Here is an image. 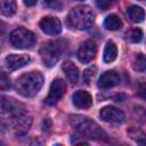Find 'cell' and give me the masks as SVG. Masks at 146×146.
<instances>
[{
	"instance_id": "1",
	"label": "cell",
	"mask_w": 146,
	"mask_h": 146,
	"mask_svg": "<svg viewBox=\"0 0 146 146\" xmlns=\"http://www.w3.org/2000/svg\"><path fill=\"white\" fill-rule=\"evenodd\" d=\"M43 84V76L38 71H32L22 74L16 79L15 89L23 97L35 96Z\"/></svg>"
},
{
	"instance_id": "2",
	"label": "cell",
	"mask_w": 146,
	"mask_h": 146,
	"mask_svg": "<svg viewBox=\"0 0 146 146\" xmlns=\"http://www.w3.org/2000/svg\"><path fill=\"white\" fill-rule=\"evenodd\" d=\"M70 123L71 125L81 135L88 138L94 139H106L105 131L91 119L82 115H71L70 116Z\"/></svg>"
},
{
	"instance_id": "3",
	"label": "cell",
	"mask_w": 146,
	"mask_h": 146,
	"mask_svg": "<svg viewBox=\"0 0 146 146\" xmlns=\"http://www.w3.org/2000/svg\"><path fill=\"white\" fill-rule=\"evenodd\" d=\"M95 21V14L88 6H79L73 8L67 16L70 26L78 30L89 29Z\"/></svg>"
},
{
	"instance_id": "4",
	"label": "cell",
	"mask_w": 146,
	"mask_h": 146,
	"mask_svg": "<svg viewBox=\"0 0 146 146\" xmlns=\"http://www.w3.org/2000/svg\"><path fill=\"white\" fill-rule=\"evenodd\" d=\"M66 42L62 40L57 41H48L42 44L40 49V55L43 64L48 67H52L62 56V54L65 51Z\"/></svg>"
},
{
	"instance_id": "5",
	"label": "cell",
	"mask_w": 146,
	"mask_h": 146,
	"mask_svg": "<svg viewBox=\"0 0 146 146\" xmlns=\"http://www.w3.org/2000/svg\"><path fill=\"white\" fill-rule=\"evenodd\" d=\"M9 40L13 47L17 49H29L34 46L35 35L24 27H18L10 33Z\"/></svg>"
},
{
	"instance_id": "6",
	"label": "cell",
	"mask_w": 146,
	"mask_h": 146,
	"mask_svg": "<svg viewBox=\"0 0 146 146\" xmlns=\"http://www.w3.org/2000/svg\"><path fill=\"white\" fill-rule=\"evenodd\" d=\"M1 110L2 113H7L8 115H10V120L27 115V112L25 110V107L18 103L17 100H15L14 98H9V97H1Z\"/></svg>"
},
{
	"instance_id": "7",
	"label": "cell",
	"mask_w": 146,
	"mask_h": 146,
	"mask_svg": "<svg viewBox=\"0 0 146 146\" xmlns=\"http://www.w3.org/2000/svg\"><path fill=\"white\" fill-rule=\"evenodd\" d=\"M66 91V84L64 80L62 79H55L49 88L48 96L44 99V103L47 105H55L64 95Z\"/></svg>"
},
{
	"instance_id": "8",
	"label": "cell",
	"mask_w": 146,
	"mask_h": 146,
	"mask_svg": "<svg viewBox=\"0 0 146 146\" xmlns=\"http://www.w3.org/2000/svg\"><path fill=\"white\" fill-rule=\"evenodd\" d=\"M96 54H97L96 43L92 40H87L80 46L76 56L81 63L87 64V63H90L96 57Z\"/></svg>"
},
{
	"instance_id": "9",
	"label": "cell",
	"mask_w": 146,
	"mask_h": 146,
	"mask_svg": "<svg viewBox=\"0 0 146 146\" xmlns=\"http://www.w3.org/2000/svg\"><path fill=\"white\" fill-rule=\"evenodd\" d=\"M99 115L105 122L110 123H122L124 121V113L114 106L103 107L99 112Z\"/></svg>"
},
{
	"instance_id": "10",
	"label": "cell",
	"mask_w": 146,
	"mask_h": 146,
	"mask_svg": "<svg viewBox=\"0 0 146 146\" xmlns=\"http://www.w3.org/2000/svg\"><path fill=\"white\" fill-rule=\"evenodd\" d=\"M39 25H40V29L46 34H49V35H56V34L60 33V31H62V24H60L59 19L54 16L43 17L40 21Z\"/></svg>"
},
{
	"instance_id": "11",
	"label": "cell",
	"mask_w": 146,
	"mask_h": 146,
	"mask_svg": "<svg viewBox=\"0 0 146 146\" xmlns=\"http://www.w3.org/2000/svg\"><path fill=\"white\" fill-rule=\"evenodd\" d=\"M30 62H31L30 56L24 55V54H21V55L10 54L5 58V65L9 71H15L21 67H24Z\"/></svg>"
},
{
	"instance_id": "12",
	"label": "cell",
	"mask_w": 146,
	"mask_h": 146,
	"mask_svg": "<svg viewBox=\"0 0 146 146\" xmlns=\"http://www.w3.org/2000/svg\"><path fill=\"white\" fill-rule=\"evenodd\" d=\"M120 83V75L115 71H106L98 80V87L102 89H108Z\"/></svg>"
},
{
	"instance_id": "13",
	"label": "cell",
	"mask_w": 146,
	"mask_h": 146,
	"mask_svg": "<svg viewBox=\"0 0 146 146\" xmlns=\"http://www.w3.org/2000/svg\"><path fill=\"white\" fill-rule=\"evenodd\" d=\"M72 103L76 108H89L92 104L91 95L83 90H78L72 96Z\"/></svg>"
},
{
	"instance_id": "14",
	"label": "cell",
	"mask_w": 146,
	"mask_h": 146,
	"mask_svg": "<svg viewBox=\"0 0 146 146\" xmlns=\"http://www.w3.org/2000/svg\"><path fill=\"white\" fill-rule=\"evenodd\" d=\"M62 68H63V71L65 73V76H66V79L68 80L70 83L75 84L79 81V70H78V67L73 63L65 62L63 64Z\"/></svg>"
},
{
	"instance_id": "15",
	"label": "cell",
	"mask_w": 146,
	"mask_h": 146,
	"mask_svg": "<svg viewBox=\"0 0 146 146\" xmlns=\"http://www.w3.org/2000/svg\"><path fill=\"white\" fill-rule=\"evenodd\" d=\"M127 15L129 19L133 23H141L145 18V11L139 6H130L127 9Z\"/></svg>"
},
{
	"instance_id": "16",
	"label": "cell",
	"mask_w": 146,
	"mask_h": 146,
	"mask_svg": "<svg viewBox=\"0 0 146 146\" xmlns=\"http://www.w3.org/2000/svg\"><path fill=\"white\" fill-rule=\"evenodd\" d=\"M117 56V48L113 41H107L104 49V60L106 63H112Z\"/></svg>"
},
{
	"instance_id": "17",
	"label": "cell",
	"mask_w": 146,
	"mask_h": 146,
	"mask_svg": "<svg viewBox=\"0 0 146 146\" xmlns=\"http://www.w3.org/2000/svg\"><path fill=\"white\" fill-rule=\"evenodd\" d=\"M104 26L105 29L110 30V31H116L119 29H121L122 26V21L119 18V16L112 14V15H108L105 21H104Z\"/></svg>"
},
{
	"instance_id": "18",
	"label": "cell",
	"mask_w": 146,
	"mask_h": 146,
	"mask_svg": "<svg viewBox=\"0 0 146 146\" xmlns=\"http://www.w3.org/2000/svg\"><path fill=\"white\" fill-rule=\"evenodd\" d=\"M17 10L16 0H2L1 1V14L3 16H13Z\"/></svg>"
},
{
	"instance_id": "19",
	"label": "cell",
	"mask_w": 146,
	"mask_h": 146,
	"mask_svg": "<svg viewBox=\"0 0 146 146\" xmlns=\"http://www.w3.org/2000/svg\"><path fill=\"white\" fill-rule=\"evenodd\" d=\"M132 67L137 72L146 71V55L144 54H136L132 59Z\"/></svg>"
},
{
	"instance_id": "20",
	"label": "cell",
	"mask_w": 146,
	"mask_h": 146,
	"mask_svg": "<svg viewBox=\"0 0 146 146\" xmlns=\"http://www.w3.org/2000/svg\"><path fill=\"white\" fill-rule=\"evenodd\" d=\"M128 135H129V137H130L133 141H136L137 144L146 145V135H145L141 130H139V129H137V128H132V129H130V130L128 131Z\"/></svg>"
},
{
	"instance_id": "21",
	"label": "cell",
	"mask_w": 146,
	"mask_h": 146,
	"mask_svg": "<svg viewBox=\"0 0 146 146\" xmlns=\"http://www.w3.org/2000/svg\"><path fill=\"white\" fill-rule=\"evenodd\" d=\"M125 38H127V40H129L130 42H133V43L140 42L141 39H143V31L140 29H138V27L130 29L125 33Z\"/></svg>"
},
{
	"instance_id": "22",
	"label": "cell",
	"mask_w": 146,
	"mask_h": 146,
	"mask_svg": "<svg viewBox=\"0 0 146 146\" xmlns=\"http://www.w3.org/2000/svg\"><path fill=\"white\" fill-rule=\"evenodd\" d=\"M95 74H96V67H95V66H90V67H88L87 70H84L83 74H82V80H83V82H84L86 84H89V83L91 82L92 78L95 76Z\"/></svg>"
},
{
	"instance_id": "23",
	"label": "cell",
	"mask_w": 146,
	"mask_h": 146,
	"mask_svg": "<svg viewBox=\"0 0 146 146\" xmlns=\"http://www.w3.org/2000/svg\"><path fill=\"white\" fill-rule=\"evenodd\" d=\"M10 88V80L7 76V74L5 72H1L0 75V89L1 90H7Z\"/></svg>"
},
{
	"instance_id": "24",
	"label": "cell",
	"mask_w": 146,
	"mask_h": 146,
	"mask_svg": "<svg viewBox=\"0 0 146 146\" xmlns=\"http://www.w3.org/2000/svg\"><path fill=\"white\" fill-rule=\"evenodd\" d=\"M95 3L97 6V8L102 9V10H106L107 8H110L113 3V0H95Z\"/></svg>"
},
{
	"instance_id": "25",
	"label": "cell",
	"mask_w": 146,
	"mask_h": 146,
	"mask_svg": "<svg viewBox=\"0 0 146 146\" xmlns=\"http://www.w3.org/2000/svg\"><path fill=\"white\" fill-rule=\"evenodd\" d=\"M137 94H138V96H139L141 99L146 100V82H143V83L139 84Z\"/></svg>"
},
{
	"instance_id": "26",
	"label": "cell",
	"mask_w": 146,
	"mask_h": 146,
	"mask_svg": "<svg viewBox=\"0 0 146 146\" xmlns=\"http://www.w3.org/2000/svg\"><path fill=\"white\" fill-rule=\"evenodd\" d=\"M51 127V121L49 119H44L42 121V131H49Z\"/></svg>"
},
{
	"instance_id": "27",
	"label": "cell",
	"mask_w": 146,
	"mask_h": 146,
	"mask_svg": "<svg viewBox=\"0 0 146 146\" xmlns=\"http://www.w3.org/2000/svg\"><path fill=\"white\" fill-rule=\"evenodd\" d=\"M23 1H24L25 6H27V7H32V6H34V5L36 3L38 0H23Z\"/></svg>"
},
{
	"instance_id": "28",
	"label": "cell",
	"mask_w": 146,
	"mask_h": 146,
	"mask_svg": "<svg viewBox=\"0 0 146 146\" xmlns=\"http://www.w3.org/2000/svg\"><path fill=\"white\" fill-rule=\"evenodd\" d=\"M44 2H46V5L52 7V6H56V5H57L58 0H44Z\"/></svg>"
},
{
	"instance_id": "29",
	"label": "cell",
	"mask_w": 146,
	"mask_h": 146,
	"mask_svg": "<svg viewBox=\"0 0 146 146\" xmlns=\"http://www.w3.org/2000/svg\"><path fill=\"white\" fill-rule=\"evenodd\" d=\"M140 1H146V0H140Z\"/></svg>"
},
{
	"instance_id": "30",
	"label": "cell",
	"mask_w": 146,
	"mask_h": 146,
	"mask_svg": "<svg viewBox=\"0 0 146 146\" xmlns=\"http://www.w3.org/2000/svg\"><path fill=\"white\" fill-rule=\"evenodd\" d=\"M78 1H83V0H78Z\"/></svg>"
}]
</instances>
